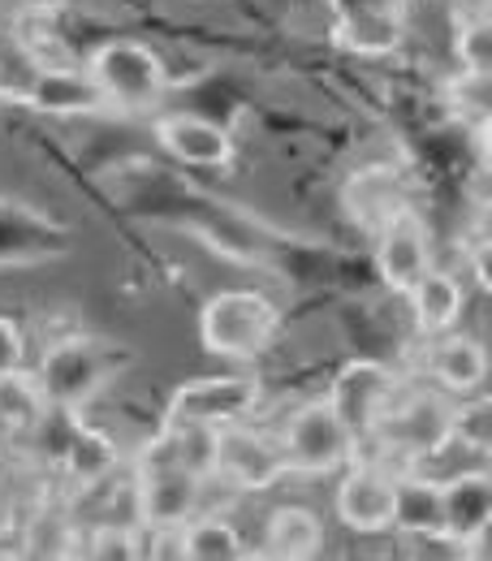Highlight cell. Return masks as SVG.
<instances>
[{"mask_svg": "<svg viewBox=\"0 0 492 561\" xmlns=\"http://www.w3.org/2000/svg\"><path fill=\"white\" fill-rule=\"evenodd\" d=\"M393 371L385 363H371V358H354L346 363L337 376H333V389H329V407L337 411V420L346 423L354 440H371L376 423L385 415V407L393 402Z\"/></svg>", "mask_w": 492, "mask_h": 561, "instance_id": "obj_7", "label": "cell"}, {"mask_svg": "<svg viewBox=\"0 0 492 561\" xmlns=\"http://www.w3.org/2000/svg\"><path fill=\"white\" fill-rule=\"evenodd\" d=\"M57 458H61V467L70 471L78 484H95V480H104L117 467V445H113V436H104L100 427L78 423V415H73L70 432H66V445H61Z\"/></svg>", "mask_w": 492, "mask_h": 561, "instance_id": "obj_21", "label": "cell"}, {"mask_svg": "<svg viewBox=\"0 0 492 561\" xmlns=\"http://www.w3.org/2000/svg\"><path fill=\"white\" fill-rule=\"evenodd\" d=\"M44 411H48V402H44V393L31 376L13 371V376L0 380V427H9V432L39 427Z\"/></svg>", "mask_w": 492, "mask_h": 561, "instance_id": "obj_23", "label": "cell"}, {"mask_svg": "<svg viewBox=\"0 0 492 561\" xmlns=\"http://www.w3.org/2000/svg\"><path fill=\"white\" fill-rule=\"evenodd\" d=\"M449 402L440 393H415L402 407H385V415L376 423V440H385L389 449L407 454V458H427L436 449L449 445Z\"/></svg>", "mask_w": 492, "mask_h": 561, "instance_id": "obj_9", "label": "cell"}, {"mask_svg": "<svg viewBox=\"0 0 492 561\" xmlns=\"http://www.w3.org/2000/svg\"><path fill=\"white\" fill-rule=\"evenodd\" d=\"M449 440H458V445H467V449H476V454H489V445H492L489 398H480V402H462V407L449 411Z\"/></svg>", "mask_w": 492, "mask_h": 561, "instance_id": "obj_25", "label": "cell"}, {"mask_svg": "<svg viewBox=\"0 0 492 561\" xmlns=\"http://www.w3.org/2000/svg\"><path fill=\"white\" fill-rule=\"evenodd\" d=\"M376 268L380 280L393 294H411L415 280L432 268V238L423 229L415 211H398L385 229H380V247H376Z\"/></svg>", "mask_w": 492, "mask_h": 561, "instance_id": "obj_13", "label": "cell"}, {"mask_svg": "<svg viewBox=\"0 0 492 561\" xmlns=\"http://www.w3.org/2000/svg\"><path fill=\"white\" fill-rule=\"evenodd\" d=\"M135 505L147 531H178L195 514H204V476L178 462H135Z\"/></svg>", "mask_w": 492, "mask_h": 561, "instance_id": "obj_6", "label": "cell"}, {"mask_svg": "<svg viewBox=\"0 0 492 561\" xmlns=\"http://www.w3.org/2000/svg\"><path fill=\"white\" fill-rule=\"evenodd\" d=\"M178 553L186 561H238L247 558V540L233 523L211 518L204 510L186 527H178Z\"/></svg>", "mask_w": 492, "mask_h": 561, "instance_id": "obj_22", "label": "cell"}, {"mask_svg": "<svg viewBox=\"0 0 492 561\" xmlns=\"http://www.w3.org/2000/svg\"><path fill=\"white\" fill-rule=\"evenodd\" d=\"M126 367H130V354L122 351L117 342L61 337V342H53L44 351V358H39L35 385H39V393H44V402L53 411H82Z\"/></svg>", "mask_w": 492, "mask_h": 561, "instance_id": "obj_2", "label": "cell"}, {"mask_svg": "<svg viewBox=\"0 0 492 561\" xmlns=\"http://www.w3.org/2000/svg\"><path fill=\"white\" fill-rule=\"evenodd\" d=\"M264 402V380L251 371H233V376H204V380H186L182 389H173L164 420L182 423H211V427H229V423H247Z\"/></svg>", "mask_w": 492, "mask_h": 561, "instance_id": "obj_5", "label": "cell"}, {"mask_svg": "<svg viewBox=\"0 0 492 561\" xmlns=\"http://www.w3.org/2000/svg\"><path fill=\"white\" fill-rule=\"evenodd\" d=\"M454 53H458L462 73H492V26H489V18H467V22L458 26V44H454Z\"/></svg>", "mask_w": 492, "mask_h": 561, "instance_id": "obj_26", "label": "cell"}, {"mask_svg": "<svg viewBox=\"0 0 492 561\" xmlns=\"http://www.w3.org/2000/svg\"><path fill=\"white\" fill-rule=\"evenodd\" d=\"M407 298H411L415 329H420L423 337H440V333H449V329L458 324V316H462V285H458L454 273H436V268H427V273L415 280V289H411Z\"/></svg>", "mask_w": 492, "mask_h": 561, "instance_id": "obj_20", "label": "cell"}, {"mask_svg": "<svg viewBox=\"0 0 492 561\" xmlns=\"http://www.w3.org/2000/svg\"><path fill=\"white\" fill-rule=\"evenodd\" d=\"M393 527L420 540H445V510H440V480L402 476L393 480Z\"/></svg>", "mask_w": 492, "mask_h": 561, "instance_id": "obj_18", "label": "cell"}, {"mask_svg": "<svg viewBox=\"0 0 492 561\" xmlns=\"http://www.w3.org/2000/svg\"><path fill=\"white\" fill-rule=\"evenodd\" d=\"M333 9V18L342 13H371V9H385V13H407L411 0H324Z\"/></svg>", "mask_w": 492, "mask_h": 561, "instance_id": "obj_29", "label": "cell"}, {"mask_svg": "<svg viewBox=\"0 0 492 561\" xmlns=\"http://www.w3.org/2000/svg\"><path fill=\"white\" fill-rule=\"evenodd\" d=\"M87 73L95 78L100 95L113 108H126V113L156 108L164 100V91H169L164 61L147 44H139V39H108V44H100L87 57Z\"/></svg>", "mask_w": 492, "mask_h": 561, "instance_id": "obj_3", "label": "cell"}, {"mask_svg": "<svg viewBox=\"0 0 492 561\" xmlns=\"http://www.w3.org/2000/svg\"><path fill=\"white\" fill-rule=\"evenodd\" d=\"M147 540H142L135 527H95L91 531V558H142Z\"/></svg>", "mask_w": 492, "mask_h": 561, "instance_id": "obj_27", "label": "cell"}, {"mask_svg": "<svg viewBox=\"0 0 492 561\" xmlns=\"http://www.w3.org/2000/svg\"><path fill=\"white\" fill-rule=\"evenodd\" d=\"M285 476L282 440H268L242 423L220 427L216 449V480H225L233 492H264Z\"/></svg>", "mask_w": 492, "mask_h": 561, "instance_id": "obj_8", "label": "cell"}, {"mask_svg": "<svg viewBox=\"0 0 492 561\" xmlns=\"http://www.w3.org/2000/svg\"><path fill=\"white\" fill-rule=\"evenodd\" d=\"M39 57L31 53L26 39L18 35H0V100H13V104H26V91L39 73Z\"/></svg>", "mask_w": 492, "mask_h": 561, "instance_id": "obj_24", "label": "cell"}, {"mask_svg": "<svg viewBox=\"0 0 492 561\" xmlns=\"http://www.w3.org/2000/svg\"><path fill=\"white\" fill-rule=\"evenodd\" d=\"M282 454L285 471H294V476H333L358 458V440L346 432V423L337 420L329 398H320L289 415L282 432Z\"/></svg>", "mask_w": 492, "mask_h": 561, "instance_id": "obj_4", "label": "cell"}, {"mask_svg": "<svg viewBox=\"0 0 492 561\" xmlns=\"http://www.w3.org/2000/svg\"><path fill=\"white\" fill-rule=\"evenodd\" d=\"M282 333V311L260 289H220L199 311L204 351L229 363H255L273 351Z\"/></svg>", "mask_w": 492, "mask_h": 561, "instance_id": "obj_1", "label": "cell"}, {"mask_svg": "<svg viewBox=\"0 0 492 561\" xmlns=\"http://www.w3.org/2000/svg\"><path fill=\"white\" fill-rule=\"evenodd\" d=\"M156 135L164 142V151L191 169H229L233 164V139L225 126H216L211 117L199 113H169L160 117Z\"/></svg>", "mask_w": 492, "mask_h": 561, "instance_id": "obj_14", "label": "cell"}, {"mask_svg": "<svg viewBox=\"0 0 492 561\" xmlns=\"http://www.w3.org/2000/svg\"><path fill=\"white\" fill-rule=\"evenodd\" d=\"M337 518L358 531V536H380L393 527V476H385L380 467H367L354 458L337 484Z\"/></svg>", "mask_w": 492, "mask_h": 561, "instance_id": "obj_12", "label": "cell"}, {"mask_svg": "<svg viewBox=\"0 0 492 561\" xmlns=\"http://www.w3.org/2000/svg\"><path fill=\"white\" fill-rule=\"evenodd\" d=\"M108 100L100 95L95 78L73 66H39L31 91H26V108L48 113V117H78V113H100Z\"/></svg>", "mask_w": 492, "mask_h": 561, "instance_id": "obj_15", "label": "cell"}, {"mask_svg": "<svg viewBox=\"0 0 492 561\" xmlns=\"http://www.w3.org/2000/svg\"><path fill=\"white\" fill-rule=\"evenodd\" d=\"M324 549V523L307 505H277L264 523V553L285 561L320 558Z\"/></svg>", "mask_w": 492, "mask_h": 561, "instance_id": "obj_19", "label": "cell"}, {"mask_svg": "<svg viewBox=\"0 0 492 561\" xmlns=\"http://www.w3.org/2000/svg\"><path fill=\"white\" fill-rule=\"evenodd\" d=\"M440 510H445V545L467 549V558H489L492 527V480L489 471H462L440 480Z\"/></svg>", "mask_w": 492, "mask_h": 561, "instance_id": "obj_10", "label": "cell"}, {"mask_svg": "<svg viewBox=\"0 0 492 561\" xmlns=\"http://www.w3.org/2000/svg\"><path fill=\"white\" fill-rule=\"evenodd\" d=\"M333 39L354 57H393L407 44V13H342L333 22Z\"/></svg>", "mask_w": 492, "mask_h": 561, "instance_id": "obj_17", "label": "cell"}, {"mask_svg": "<svg viewBox=\"0 0 492 561\" xmlns=\"http://www.w3.org/2000/svg\"><path fill=\"white\" fill-rule=\"evenodd\" d=\"M70 251V229L18 199H0V268L44 264Z\"/></svg>", "mask_w": 492, "mask_h": 561, "instance_id": "obj_11", "label": "cell"}, {"mask_svg": "<svg viewBox=\"0 0 492 561\" xmlns=\"http://www.w3.org/2000/svg\"><path fill=\"white\" fill-rule=\"evenodd\" d=\"M22 358H26V337H22V329H18L9 316H0V380L13 376V371H22Z\"/></svg>", "mask_w": 492, "mask_h": 561, "instance_id": "obj_28", "label": "cell"}, {"mask_svg": "<svg viewBox=\"0 0 492 561\" xmlns=\"http://www.w3.org/2000/svg\"><path fill=\"white\" fill-rule=\"evenodd\" d=\"M427 371L440 389L449 393H476L484 389L489 380V351L476 342V337H454V333H440L427 351Z\"/></svg>", "mask_w": 492, "mask_h": 561, "instance_id": "obj_16", "label": "cell"}]
</instances>
